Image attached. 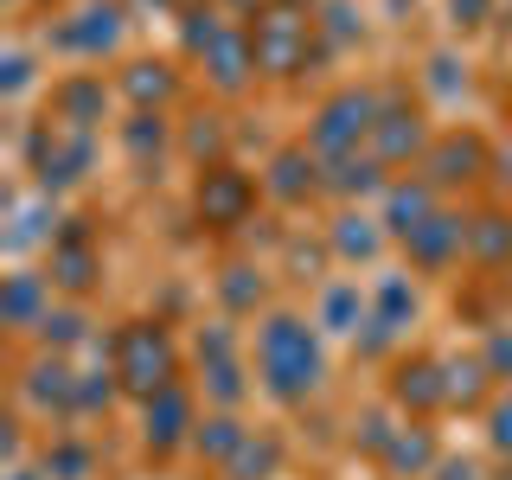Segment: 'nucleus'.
Masks as SVG:
<instances>
[{
    "label": "nucleus",
    "mask_w": 512,
    "mask_h": 480,
    "mask_svg": "<svg viewBox=\"0 0 512 480\" xmlns=\"http://www.w3.org/2000/svg\"><path fill=\"white\" fill-rule=\"evenodd\" d=\"M327 378V352H320V327L301 314H263L256 327V384L276 404H308Z\"/></svg>",
    "instance_id": "nucleus-1"
},
{
    "label": "nucleus",
    "mask_w": 512,
    "mask_h": 480,
    "mask_svg": "<svg viewBox=\"0 0 512 480\" xmlns=\"http://www.w3.org/2000/svg\"><path fill=\"white\" fill-rule=\"evenodd\" d=\"M109 372L122 378V391H135L141 404H148L154 391H167V384L180 378V352H173V340L154 320H128L116 333V365H109Z\"/></svg>",
    "instance_id": "nucleus-2"
},
{
    "label": "nucleus",
    "mask_w": 512,
    "mask_h": 480,
    "mask_svg": "<svg viewBox=\"0 0 512 480\" xmlns=\"http://www.w3.org/2000/svg\"><path fill=\"white\" fill-rule=\"evenodd\" d=\"M384 116V103L372 90H333L327 103L314 109V122H308V148L320 160H340V154H359V141H372V128Z\"/></svg>",
    "instance_id": "nucleus-3"
},
{
    "label": "nucleus",
    "mask_w": 512,
    "mask_h": 480,
    "mask_svg": "<svg viewBox=\"0 0 512 480\" xmlns=\"http://www.w3.org/2000/svg\"><path fill=\"white\" fill-rule=\"evenodd\" d=\"M256 199H263V180H250V173L237 167H199V186H192V205H199V218L212 224V231H237V224H250Z\"/></svg>",
    "instance_id": "nucleus-4"
},
{
    "label": "nucleus",
    "mask_w": 512,
    "mask_h": 480,
    "mask_svg": "<svg viewBox=\"0 0 512 480\" xmlns=\"http://www.w3.org/2000/svg\"><path fill=\"white\" fill-rule=\"evenodd\" d=\"M256 39V71L263 77H295L308 64V45H314V20H301L295 7H276L250 26Z\"/></svg>",
    "instance_id": "nucleus-5"
},
{
    "label": "nucleus",
    "mask_w": 512,
    "mask_h": 480,
    "mask_svg": "<svg viewBox=\"0 0 512 480\" xmlns=\"http://www.w3.org/2000/svg\"><path fill=\"white\" fill-rule=\"evenodd\" d=\"M480 173H493V154H487V141H480V135H468V128H448V135L429 141V154H423V180L436 186V192L474 186Z\"/></svg>",
    "instance_id": "nucleus-6"
},
{
    "label": "nucleus",
    "mask_w": 512,
    "mask_h": 480,
    "mask_svg": "<svg viewBox=\"0 0 512 480\" xmlns=\"http://www.w3.org/2000/svg\"><path fill=\"white\" fill-rule=\"evenodd\" d=\"M429 128H423V109H404V103H391L378 116V128H372V141H365V154L378 160V167H423V154H429Z\"/></svg>",
    "instance_id": "nucleus-7"
},
{
    "label": "nucleus",
    "mask_w": 512,
    "mask_h": 480,
    "mask_svg": "<svg viewBox=\"0 0 512 480\" xmlns=\"http://www.w3.org/2000/svg\"><path fill=\"white\" fill-rule=\"evenodd\" d=\"M192 429H199V410H192V397L180 384H167V391H154L148 404H141V442H148L154 455H173L180 442H192Z\"/></svg>",
    "instance_id": "nucleus-8"
},
{
    "label": "nucleus",
    "mask_w": 512,
    "mask_h": 480,
    "mask_svg": "<svg viewBox=\"0 0 512 480\" xmlns=\"http://www.w3.org/2000/svg\"><path fill=\"white\" fill-rule=\"evenodd\" d=\"M391 397L416 416L448 404V359H429V352H410V359L391 365Z\"/></svg>",
    "instance_id": "nucleus-9"
},
{
    "label": "nucleus",
    "mask_w": 512,
    "mask_h": 480,
    "mask_svg": "<svg viewBox=\"0 0 512 480\" xmlns=\"http://www.w3.org/2000/svg\"><path fill=\"white\" fill-rule=\"evenodd\" d=\"M404 256L423 276H436V269H448V263H461L468 256V218H455V212H436L429 224H416V231L404 237Z\"/></svg>",
    "instance_id": "nucleus-10"
},
{
    "label": "nucleus",
    "mask_w": 512,
    "mask_h": 480,
    "mask_svg": "<svg viewBox=\"0 0 512 480\" xmlns=\"http://www.w3.org/2000/svg\"><path fill=\"white\" fill-rule=\"evenodd\" d=\"M205 71H212V84L224 96H237L256 77V39L244 26H218V39L205 45Z\"/></svg>",
    "instance_id": "nucleus-11"
},
{
    "label": "nucleus",
    "mask_w": 512,
    "mask_h": 480,
    "mask_svg": "<svg viewBox=\"0 0 512 480\" xmlns=\"http://www.w3.org/2000/svg\"><path fill=\"white\" fill-rule=\"evenodd\" d=\"M320 180H327V173H320V154L308 148V141H301V148H282L276 160H269L263 192H269L276 205H301L308 192H320Z\"/></svg>",
    "instance_id": "nucleus-12"
},
{
    "label": "nucleus",
    "mask_w": 512,
    "mask_h": 480,
    "mask_svg": "<svg viewBox=\"0 0 512 480\" xmlns=\"http://www.w3.org/2000/svg\"><path fill=\"white\" fill-rule=\"evenodd\" d=\"M442 212V192L423 180V173H416V180H391L384 186V231L391 237H410L416 224H429Z\"/></svg>",
    "instance_id": "nucleus-13"
},
{
    "label": "nucleus",
    "mask_w": 512,
    "mask_h": 480,
    "mask_svg": "<svg viewBox=\"0 0 512 480\" xmlns=\"http://www.w3.org/2000/svg\"><path fill=\"white\" fill-rule=\"evenodd\" d=\"M436 461H442V448H436V429H423V423H404L391 436V448L378 455V468L391 474V480H423V474H436Z\"/></svg>",
    "instance_id": "nucleus-14"
},
{
    "label": "nucleus",
    "mask_w": 512,
    "mask_h": 480,
    "mask_svg": "<svg viewBox=\"0 0 512 480\" xmlns=\"http://www.w3.org/2000/svg\"><path fill=\"white\" fill-rule=\"evenodd\" d=\"M116 39H122V7H84L77 26H58V45H71L84 58H103Z\"/></svg>",
    "instance_id": "nucleus-15"
},
{
    "label": "nucleus",
    "mask_w": 512,
    "mask_h": 480,
    "mask_svg": "<svg viewBox=\"0 0 512 480\" xmlns=\"http://www.w3.org/2000/svg\"><path fill=\"white\" fill-rule=\"evenodd\" d=\"M468 256L480 269H512V212H474L468 218Z\"/></svg>",
    "instance_id": "nucleus-16"
},
{
    "label": "nucleus",
    "mask_w": 512,
    "mask_h": 480,
    "mask_svg": "<svg viewBox=\"0 0 512 480\" xmlns=\"http://www.w3.org/2000/svg\"><path fill=\"white\" fill-rule=\"evenodd\" d=\"M359 320H372V301H365L359 282H327V288H320L314 327H327V333H359Z\"/></svg>",
    "instance_id": "nucleus-17"
},
{
    "label": "nucleus",
    "mask_w": 512,
    "mask_h": 480,
    "mask_svg": "<svg viewBox=\"0 0 512 480\" xmlns=\"http://www.w3.org/2000/svg\"><path fill=\"white\" fill-rule=\"evenodd\" d=\"M320 167H327V192H340V199H365V192H384L391 180H384V167L372 154H340V160H320Z\"/></svg>",
    "instance_id": "nucleus-18"
},
{
    "label": "nucleus",
    "mask_w": 512,
    "mask_h": 480,
    "mask_svg": "<svg viewBox=\"0 0 512 480\" xmlns=\"http://www.w3.org/2000/svg\"><path fill=\"white\" fill-rule=\"evenodd\" d=\"M276 468H282V442L269 436V429H250L244 442H237V455L224 461V480H276Z\"/></svg>",
    "instance_id": "nucleus-19"
},
{
    "label": "nucleus",
    "mask_w": 512,
    "mask_h": 480,
    "mask_svg": "<svg viewBox=\"0 0 512 480\" xmlns=\"http://www.w3.org/2000/svg\"><path fill=\"white\" fill-rule=\"evenodd\" d=\"M410 314H416V288H410L404 276H384V282H378V295H372V320H365V327H378V333H372L365 346H378L384 333L410 327Z\"/></svg>",
    "instance_id": "nucleus-20"
},
{
    "label": "nucleus",
    "mask_w": 512,
    "mask_h": 480,
    "mask_svg": "<svg viewBox=\"0 0 512 480\" xmlns=\"http://www.w3.org/2000/svg\"><path fill=\"white\" fill-rule=\"evenodd\" d=\"M173 84H180V77H173V64H160V58H141V64L122 71V96L135 109H160L173 96Z\"/></svg>",
    "instance_id": "nucleus-21"
},
{
    "label": "nucleus",
    "mask_w": 512,
    "mask_h": 480,
    "mask_svg": "<svg viewBox=\"0 0 512 480\" xmlns=\"http://www.w3.org/2000/svg\"><path fill=\"white\" fill-rule=\"evenodd\" d=\"M384 244V218H365V212H340L333 218V250L346 256V263H372Z\"/></svg>",
    "instance_id": "nucleus-22"
},
{
    "label": "nucleus",
    "mask_w": 512,
    "mask_h": 480,
    "mask_svg": "<svg viewBox=\"0 0 512 480\" xmlns=\"http://www.w3.org/2000/svg\"><path fill=\"white\" fill-rule=\"evenodd\" d=\"M244 436H250V429L237 423V410H212V416H199V429H192V448H199L205 461H218V468H224V461L237 455V442H244Z\"/></svg>",
    "instance_id": "nucleus-23"
},
{
    "label": "nucleus",
    "mask_w": 512,
    "mask_h": 480,
    "mask_svg": "<svg viewBox=\"0 0 512 480\" xmlns=\"http://www.w3.org/2000/svg\"><path fill=\"white\" fill-rule=\"evenodd\" d=\"M45 314H52V282L13 276L7 282V320H13V327H45Z\"/></svg>",
    "instance_id": "nucleus-24"
},
{
    "label": "nucleus",
    "mask_w": 512,
    "mask_h": 480,
    "mask_svg": "<svg viewBox=\"0 0 512 480\" xmlns=\"http://www.w3.org/2000/svg\"><path fill=\"white\" fill-rule=\"evenodd\" d=\"M199 384L212 410H237L244 404V365L237 359H199Z\"/></svg>",
    "instance_id": "nucleus-25"
},
{
    "label": "nucleus",
    "mask_w": 512,
    "mask_h": 480,
    "mask_svg": "<svg viewBox=\"0 0 512 480\" xmlns=\"http://www.w3.org/2000/svg\"><path fill=\"white\" fill-rule=\"evenodd\" d=\"M45 282L84 295V288L96 282V250H90V244H58V250H52V276H45Z\"/></svg>",
    "instance_id": "nucleus-26"
},
{
    "label": "nucleus",
    "mask_w": 512,
    "mask_h": 480,
    "mask_svg": "<svg viewBox=\"0 0 512 480\" xmlns=\"http://www.w3.org/2000/svg\"><path fill=\"white\" fill-rule=\"evenodd\" d=\"M487 359H448V404H461V410H474L480 397H487Z\"/></svg>",
    "instance_id": "nucleus-27"
},
{
    "label": "nucleus",
    "mask_w": 512,
    "mask_h": 480,
    "mask_svg": "<svg viewBox=\"0 0 512 480\" xmlns=\"http://www.w3.org/2000/svg\"><path fill=\"white\" fill-rule=\"evenodd\" d=\"M103 103V84L96 77H71V84L58 90V122H71V128H90V109Z\"/></svg>",
    "instance_id": "nucleus-28"
},
{
    "label": "nucleus",
    "mask_w": 512,
    "mask_h": 480,
    "mask_svg": "<svg viewBox=\"0 0 512 480\" xmlns=\"http://www.w3.org/2000/svg\"><path fill=\"white\" fill-rule=\"evenodd\" d=\"M90 468H96L90 442H52L45 448V480H90Z\"/></svg>",
    "instance_id": "nucleus-29"
},
{
    "label": "nucleus",
    "mask_w": 512,
    "mask_h": 480,
    "mask_svg": "<svg viewBox=\"0 0 512 480\" xmlns=\"http://www.w3.org/2000/svg\"><path fill=\"white\" fill-rule=\"evenodd\" d=\"M180 148H186L192 160H199V167H205V160L218 167V154H224V128H218V116H192V128H186V141H180Z\"/></svg>",
    "instance_id": "nucleus-30"
},
{
    "label": "nucleus",
    "mask_w": 512,
    "mask_h": 480,
    "mask_svg": "<svg viewBox=\"0 0 512 480\" xmlns=\"http://www.w3.org/2000/svg\"><path fill=\"white\" fill-rule=\"evenodd\" d=\"M256 276V269H224V308H231V314H250L256 308V301H263V282H250Z\"/></svg>",
    "instance_id": "nucleus-31"
},
{
    "label": "nucleus",
    "mask_w": 512,
    "mask_h": 480,
    "mask_svg": "<svg viewBox=\"0 0 512 480\" xmlns=\"http://www.w3.org/2000/svg\"><path fill=\"white\" fill-rule=\"evenodd\" d=\"M480 359H487L493 378H512V327H487V340H480Z\"/></svg>",
    "instance_id": "nucleus-32"
},
{
    "label": "nucleus",
    "mask_w": 512,
    "mask_h": 480,
    "mask_svg": "<svg viewBox=\"0 0 512 480\" xmlns=\"http://www.w3.org/2000/svg\"><path fill=\"white\" fill-rule=\"evenodd\" d=\"M487 442L512 461V397H493L487 404Z\"/></svg>",
    "instance_id": "nucleus-33"
},
{
    "label": "nucleus",
    "mask_w": 512,
    "mask_h": 480,
    "mask_svg": "<svg viewBox=\"0 0 512 480\" xmlns=\"http://www.w3.org/2000/svg\"><path fill=\"white\" fill-rule=\"evenodd\" d=\"M45 346H64V340H77V333H84V314L77 308H58V314H45Z\"/></svg>",
    "instance_id": "nucleus-34"
},
{
    "label": "nucleus",
    "mask_w": 512,
    "mask_h": 480,
    "mask_svg": "<svg viewBox=\"0 0 512 480\" xmlns=\"http://www.w3.org/2000/svg\"><path fill=\"white\" fill-rule=\"evenodd\" d=\"M448 13H455V26H487L493 20V0H448Z\"/></svg>",
    "instance_id": "nucleus-35"
},
{
    "label": "nucleus",
    "mask_w": 512,
    "mask_h": 480,
    "mask_svg": "<svg viewBox=\"0 0 512 480\" xmlns=\"http://www.w3.org/2000/svg\"><path fill=\"white\" fill-rule=\"evenodd\" d=\"M199 359H237V346H231V327H224V320H218L212 333H199Z\"/></svg>",
    "instance_id": "nucleus-36"
},
{
    "label": "nucleus",
    "mask_w": 512,
    "mask_h": 480,
    "mask_svg": "<svg viewBox=\"0 0 512 480\" xmlns=\"http://www.w3.org/2000/svg\"><path fill=\"white\" fill-rule=\"evenodd\" d=\"M436 480H480V461H468V455H442V461H436Z\"/></svg>",
    "instance_id": "nucleus-37"
},
{
    "label": "nucleus",
    "mask_w": 512,
    "mask_h": 480,
    "mask_svg": "<svg viewBox=\"0 0 512 480\" xmlns=\"http://www.w3.org/2000/svg\"><path fill=\"white\" fill-rule=\"evenodd\" d=\"M493 180H506V186H512V148L493 154Z\"/></svg>",
    "instance_id": "nucleus-38"
},
{
    "label": "nucleus",
    "mask_w": 512,
    "mask_h": 480,
    "mask_svg": "<svg viewBox=\"0 0 512 480\" xmlns=\"http://www.w3.org/2000/svg\"><path fill=\"white\" fill-rule=\"evenodd\" d=\"M7 480H39V474H7Z\"/></svg>",
    "instance_id": "nucleus-39"
}]
</instances>
